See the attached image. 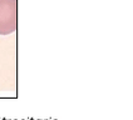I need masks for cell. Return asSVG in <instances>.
<instances>
[{
  "mask_svg": "<svg viewBox=\"0 0 133 120\" xmlns=\"http://www.w3.org/2000/svg\"><path fill=\"white\" fill-rule=\"evenodd\" d=\"M18 3L16 0H0V35L16 31Z\"/></svg>",
  "mask_w": 133,
  "mask_h": 120,
  "instance_id": "obj_1",
  "label": "cell"
}]
</instances>
